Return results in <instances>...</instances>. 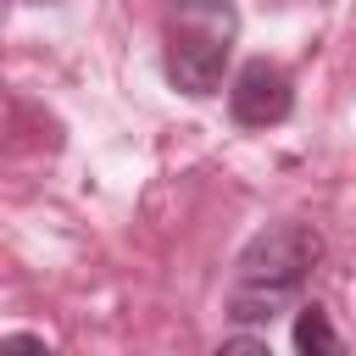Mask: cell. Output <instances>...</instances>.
I'll return each instance as SVG.
<instances>
[{"label": "cell", "mask_w": 356, "mask_h": 356, "mask_svg": "<svg viewBox=\"0 0 356 356\" xmlns=\"http://www.w3.org/2000/svg\"><path fill=\"white\" fill-rule=\"evenodd\" d=\"M44 6H50V0H44Z\"/></svg>", "instance_id": "cell-6"}, {"label": "cell", "mask_w": 356, "mask_h": 356, "mask_svg": "<svg viewBox=\"0 0 356 356\" xmlns=\"http://www.w3.org/2000/svg\"><path fill=\"white\" fill-rule=\"evenodd\" d=\"M228 111H234L239 128H278L295 111V78L278 61L256 56V61L239 67V78L228 89Z\"/></svg>", "instance_id": "cell-3"}, {"label": "cell", "mask_w": 356, "mask_h": 356, "mask_svg": "<svg viewBox=\"0 0 356 356\" xmlns=\"http://www.w3.org/2000/svg\"><path fill=\"white\" fill-rule=\"evenodd\" d=\"M295 350H306V356H339V334H334V323H328V312L317 300L295 306Z\"/></svg>", "instance_id": "cell-4"}, {"label": "cell", "mask_w": 356, "mask_h": 356, "mask_svg": "<svg viewBox=\"0 0 356 356\" xmlns=\"http://www.w3.org/2000/svg\"><path fill=\"white\" fill-rule=\"evenodd\" d=\"M317 261H323V239L312 222H295V217L267 222L234 261L228 317L234 323H273L278 312H295Z\"/></svg>", "instance_id": "cell-1"}, {"label": "cell", "mask_w": 356, "mask_h": 356, "mask_svg": "<svg viewBox=\"0 0 356 356\" xmlns=\"http://www.w3.org/2000/svg\"><path fill=\"white\" fill-rule=\"evenodd\" d=\"M234 0H178L167 17V44H161V67L167 83L189 100H206L222 89V67L234 56Z\"/></svg>", "instance_id": "cell-2"}, {"label": "cell", "mask_w": 356, "mask_h": 356, "mask_svg": "<svg viewBox=\"0 0 356 356\" xmlns=\"http://www.w3.org/2000/svg\"><path fill=\"white\" fill-rule=\"evenodd\" d=\"M222 350H245V356H267V339H256V334H234V339H222Z\"/></svg>", "instance_id": "cell-5"}]
</instances>
